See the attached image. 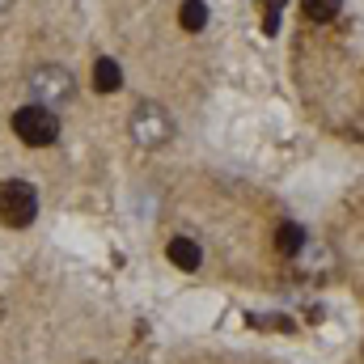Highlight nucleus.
<instances>
[{
  "instance_id": "5",
  "label": "nucleus",
  "mask_w": 364,
  "mask_h": 364,
  "mask_svg": "<svg viewBox=\"0 0 364 364\" xmlns=\"http://www.w3.org/2000/svg\"><path fill=\"white\" fill-rule=\"evenodd\" d=\"M199 259H203V255H199V246H195L191 237H174V242H170V263H174V267L195 272V267H199Z\"/></svg>"
},
{
  "instance_id": "7",
  "label": "nucleus",
  "mask_w": 364,
  "mask_h": 364,
  "mask_svg": "<svg viewBox=\"0 0 364 364\" xmlns=\"http://www.w3.org/2000/svg\"><path fill=\"white\" fill-rule=\"evenodd\" d=\"M178 26L182 30H191V34H199V30L208 26V9H203V0H182Z\"/></svg>"
},
{
  "instance_id": "3",
  "label": "nucleus",
  "mask_w": 364,
  "mask_h": 364,
  "mask_svg": "<svg viewBox=\"0 0 364 364\" xmlns=\"http://www.w3.org/2000/svg\"><path fill=\"white\" fill-rule=\"evenodd\" d=\"M132 132H136V140H140V144L157 149V144L170 136V119H166V110H161V106H140V110H136V119H132Z\"/></svg>"
},
{
  "instance_id": "2",
  "label": "nucleus",
  "mask_w": 364,
  "mask_h": 364,
  "mask_svg": "<svg viewBox=\"0 0 364 364\" xmlns=\"http://www.w3.org/2000/svg\"><path fill=\"white\" fill-rule=\"evenodd\" d=\"M38 216V195L26 178H9L0 182V220L9 229H26Z\"/></svg>"
},
{
  "instance_id": "9",
  "label": "nucleus",
  "mask_w": 364,
  "mask_h": 364,
  "mask_svg": "<svg viewBox=\"0 0 364 364\" xmlns=\"http://www.w3.org/2000/svg\"><path fill=\"white\" fill-rule=\"evenodd\" d=\"M301 9H305L309 21H331L343 9V0H301Z\"/></svg>"
},
{
  "instance_id": "4",
  "label": "nucleus",
  "mask_w": 364,
  "mask_h": 364,
  "mask_svg": "<svg viewBox=\"0 0 364 364\" xmlns=\"http://www.w3.org/2000/svg\"><path fill=\"white\" fill-rule=\"evenodd\" d=\"M119 85H123V68H119L114 60H106V55H102V60L93 64V90H97V93H114Z\"/></svg>"
},
{
  "instance_id": "10",
  "label": "nucleus",
  "mask_w": 364,
  "mask_h": 364,
  "mask_svg": "<svg viewBox=\"0 0 364 364\" xmlns=\"http://www.w3.org/2000/svg\"><path fill=\"white\" fill-rule=\"evenodd\" d=\"M284 4H288V0H263V9H267L263 30H267V34H275V30H279V13H284Z\"/></svg>"
},
{
  "instance_id": "6",
  "label": "nucleus",
  "mask_w": 364,
  "mask_h": 364,
  "mask_svg": "<svg viewBox=\"0 0 364 364\" xmlns=\"http://www.w3.org/2000/svg\"><path fill=\"white\" fill-rule=\"evenodd\" d=\"M34 93L43 97V106H47V97L55 93V97H68L73 93V85H64V73L60 68H51V73H38L34 77Z\"/></svg>"
},
{
  "instance_id": "8",
  "label": "nucleus",
  "mask_w": 364,
  "mask_h": 364,
  "mask_svg": "<svg viewBox=\"0 0 364 364\" xmlns=\"http://www.w3.org/2000/svg\"><path fill=\"white\" fill-rule=\"evenodd\" d=\"M275 246H279V255H288V259H292V255H301V246H305V229H301V225H292V220H288V225H279Z\"/></svg>"
},
{
  "instance_id": "1",
  "label": "nucleus",
  "mask_w": 364,
  "mask_h": 364,
  "mask_svg": "<svg viewBox=\"0 0 364 364\" xmlns=\"http://www.w3.org/2000/svg\"><path fill=\"white\" fill-rule=\"evenodd\" d=\"M13 132H17L21 144H30V149H47V144L60 136V119L51 114V106L30 102V106L13 110Z\"/></svg>"
}]
</instances>
